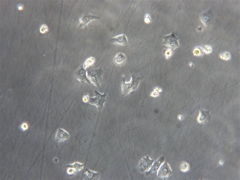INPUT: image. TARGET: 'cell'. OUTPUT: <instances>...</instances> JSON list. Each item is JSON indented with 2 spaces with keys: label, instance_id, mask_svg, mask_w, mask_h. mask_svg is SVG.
<instances>
[{
  "label": "cell",
  "instance_id": "obj_13",
  "mask_svg": "<svg viewBox=\"0 0 240 180\" xmlns=\"http://www.w3.org/2000/svg\"><path fill=\"white\" fill-rule=\"evenodd\" d=\"M100 173L99 172H94L93 171L86 169L84 174V179L85 180H98L100 179Z\"/></svg>",
  "mask_w": 240,
  "mask_h": 180
},
{
  "label": "cell",
  "instance_id": "obj_21",
  "mask_svg": "<svg viewBox=\"0 0 240 180\" xmlns=\"http://www.w3.org/2000/svg\"><path fill=\"white\" fill-rule=\"evenodd\" d=\"M219 57L222 60L227 61V60H230V58H231V55H230V53L228 52H223V53H221L219 55Z\"/></svg>",
  "mask_w": 240,
  "mask_h": 180
},
{
  "label": "cell",
  "instance_id": "obj_2",
  "mask_svg": "<svg viewBox=\"0 0 240 180\" xmlns=\"http://www.w3.org/2000/svg\"><path fill=\"white\" fill-rule=\"evenodd\" d=\"M95 97L89 98V103L92 105H95L99 111H101L104 107V103L107 99V95L105 93L102 94L96 90L94 91Z\"/></svg>",
  "mask_w": 240,
  "mask_h": 180
},
{
  "label": "cell",
  "instance_id": "obj_25",
  "mask_svg": "<svg viewBox=\"0 0 240 180\" xmlns=\"http://www.w3.org/2000/svg\"><path fill=\"white\" fill-rule=\"evenodd\" d=\"M145 21L146 24H149L151 22V18L149 14L145 15Z\"/></svg>",
  "mask_w": 240,
  "mask_h": 180
},
{
  "label": "cell",
  "instance_id": "obj_15",
  "mask_svg": "<svg viewBox=\"0 0 240 180\" xmlns=\"http://www.w3.org/2000/svg\"><path fill=\"white\" fill-rule=\"evenodd\" d=\"M126 61V56L122 52H120L115 56L114 60V62L115 65L121 66L125 64Z\"/></svg>",
  "mask_w": 240,
  "mask_h": 180
},
{
  "label": "cell",
  "instance_id": "obj_4",
  "mask_svg": "<svg viewBox=\"0 0 240 180\" xmlns=\"http://www.w3.org/2000/svg\"><path fill=\"white\" fill-rule=\"evenodd\" d=\"M163 44L172 50H174L179 46L178 39L175 36L174 33L164 37Z\"/></svg>",
  "mask_w": 240,
  "mask_h": 180
},
{
  "label": "cell",
  "instance_id": "obj_3",
  "mask_svg": "<svg viewBox=\"0 0 240 180\" xmlns=\"http://www.w3.org/2000/svg\"><path fill=\"white\" fill-rule=\"evenodd\" d=\"M102 71L100 69H96L87 73V77L90 81L97 87L100 86L102 81Z\"/></svg>",
  "mask_w": 240,
  "mask_h": 180
},
{
  "label": "cell",
  "instance_id": "obj_8",
  "mask_svg": "<svg viewBox=\"0 0 240 180\" xmlns=\"http://www.w3.org/2000/svg\"><path fill=\"white\" fill-rule=\"evenodd\" d=\"M75 76L77 79L81 83L84 82H87V83L90 84V81L88 78L87 74V71L86 69L84 68L83 66H82L76 71L75 73Z\"/></svg>",
  "mask_w": 240,
  "mask_h": 180
},
{
  "label": "cell",
  "instance_id": "obj_29",
  "mask_svg": "<svg viewBox=\"0 0 240 180\" xmlns=\"http://www.w3.org/2000/svg\"><path fill=\"white\" fill-rule=\"evenodd\" d=\"M198 29H199V30L200 31V32H201L202 31V27H199L198 28Z\"/></svg>",
  "mask_w": 240,
  "mask_h": 180
},
{
  "label": "cell",
  "instance_id": "obj_22",
  "mask_svg": "<svg viewBox=\"0 0 240 180\" xmlns=\"http://www.w3.org/2000/svg\"><path fill=\"white\" fill-rule=\"evenodd\" d=\"M193 54H194V56H203V51L200 48H196L193 50Z\"/></svg>",
  "mask_w": 240,
  "mask_h": 180
},
{
  "label": "cell",
  "instance_id": "obj_30",
  "mask_svg": "<svg viewBox=\"0 0 240 180\" xmlns=\"http://www.w3.org/2000/svg\"><path fill=\"white\" fill-rule=\"evenodd\" d=\"M189 66H191V67L194 66V65L191 62H190V64H189Z\"/></svg>",
  "mask_w": 240,
  "mask_h": 180
},
{
  "label": "cell",
  "instance_id": "obj_11",
  "mask_svg": "<svg viewBox=\"0 0 240 180\" xmlns=\"http://www.w3.org/2000/svg\"><path fill=\"white\" fill-rule=\"evenodd\" d=\"M110 41V43H113V44L120 45H126L128 43L127 39L125 34L120 35V36H117L115 37L111 38Z\"/></svg>",
  "mask_w": 240,
  "mask_h": 180
},
{
  "label": "cell",
  "instance_id": "obj_24",
  "mask_svg": "<svg viewBox=\"0 0 240 180\" xmlns=\"http://www.w3.org/2000/svg\"><path fill=\"white\" fill-rule=\"evenodd\" d=\"M48 28L47 26L44 24V25H42L41 27H40V31L41 33L44 34L48 31Z\"/></svg>",
  "mask_w": 240,
  "mask_h": 180
},
{
  "label": "cell",
  "instance_id": "obj_19",
  "mask_svg": "<svg viewBox=\"0 0 240 180\" xmlns=\"http://www.w3.org/2000/svg\"><path fill=\"white\" fill-rule=\"evenodd\" d=\"M201 48L202 49V51L205 53L206 54H207V55L211 53L212 51V48L210 45L203 46L201 47Z\"/></svg>",
  "mask_w": 240,
  "mask_h": 180
},
{
  "label": "cell",
  "instance_id": "obj_9",
  "mask_svg": "<svg viewBox=\"0 0 240 180\" xmlns=\"http://www.w3.org/2000/svg\"><path fill=\"white\" fill-rule=\"evenodd\" d=\"M95 19H100V17L94 16L93 15L88 14L80 18L79 19L80 23V28H83L87 26L88 24L91 21Z\"/></svg>",
  "mask_w": 240,
  "mask_h": 180
},
{
  "label": "cell",
  "instance_id": "obj_5",
  "mask_svg": "<svg viewBox=\"0 0 240 180\" xmlns=\"http://www.w3.org/2000/svg\"><path fill=\"white\" fill-rule=\"evenodd\" d=\"M165 160V157L164 156H161L159 158L154 162L153 165L149 171H146V175L147 177H154L157 175L158 171L159 170L160 167L163 163Z\"/></svg>",
  "mask_w": 240,
  "mask_h": 180
},
{
  "label": "cell",
  "instance_id": "obj_6",
  "mask_svg": "<svg viewBox=\"0 0 240 180\" xmlns=\"http://www.w3.org/2000/svg\"><path fill=\"white\" fill-rule=\"evenodd\" d=\"M154 162V159H151L149 156L142 158L139 164V171L143 172L150 170Z\"/></svg>",
  "mask_w": 240,
  "mask_h": 180
},
{
  "label": "cell",
  "instance_id": "obj_1",
  "mask_svg": "<svg viewBox=\"0 0 240 180\" xmlns=\"http://www.w3.org/2000/svg\"><path fill=\"white\" fill-rule=\"evenodd\" d=\"M141 79L140 77L132 76L131 81L128 83H126L125 82L124 78H123V82H122V88H121L123 95H127L129 93L137 89Z\"/></svg>",
  "mask_w": 240,
  "mask_h": 180
},
{
  "label": "cell",
  "instance_id": "obj_27",
  "mask_svg": "<svg viewBox=\"0 0 240 180\" xmlns=\"http://www.w3.org/2000/svg\"><path fill=\"white\" fill-rule=\"evenodd\" d=\"M21 128L23 130H27L28 129V125L26 123H23L21 126Z\"/></svg>",
  "mask_w": 240,
  "mask_h": 180
},
{
  "label": "cell",
  "instance_id": "obj_12",
  "mask_svg": "<svg viewBox=\"0 0 240 180\" xmlns=\"http://www.w3.org/2000/svg\"><path fill=\"white\" fill-rule=\"evenodd\" d=\"M211 10L207 11L206 12H203L201 14L200 19L203 24L207 27L211 24Z\"/></svg>",
  "mask_w": 240,
  "mask_h": 180
},
{
  "label": "cell",
  "instance_id": "obj_18",
  "mask_svg": "<svg viewBox=\"0 0 240 180\" xmlns=\"http://www.w3.org/2000/svg\"><path fill=\"white\" fill-rule=\"evenodd\" d=\"M180 170L182 172H187L190 170V166L189 164L186 162H182L180 164Z\"/></svg>",
  "mask_w": 240,
  "mask_h": 180
},
{
  "label": "cell",
  "instance_id": "obj_20",
  "mask_svg": "<svg viewBox=\"0 0 240 180\" xmlns=\"http://www.w3.org/2000/svg\"><path fill=\"white\" fill-rule=\"evenodd\" d=\"M162 92V89L160 88L159 87H156L154 89L153 93H151V96L153 98H157L159 95L160 93Z\"/></svg>",
  "mask_w": 240,
  "mask_h": 180
},
{
  "label": "cell",
  "instance_id": "obj_14",
  "mask_svg": "<svg viewBox=\"0 0 240 180\" xmlns=\"http://www.w3.org/2000/svg\"><path fill=\"white\" fill-rule=\"evenodd\" d=\"M69 134L63 129H59L56 135V140L57 142H63L69 139Z\"/></svg>",
  "mask_w": 240,
  "mask_h": 180
},
{
  "label": "cell",
  "instance_id": "obj_16",
  "mask_svg": "<svg viewBox=\"0 0 240 180\" xmlns=\"http://www.w3.org/2000/svg\"><path fill=\"white\" fill-rule=\"evenodd\" d=\"M210 115L209 111L201 109L200 110V113L197 118V121L199 123H202L204 122Z\"/></svg>",
  "mask_w": 240,
  "mask_h": 180
},
{
  "label": "cell",
  "instance_id": "obj_7",
  "mask_svg": "<svg viewBox=\"0 0 240 180\" xmlns=\"http://www.w3.org/2000/svg\"><path fill=\"white\" fill-rule=\"evenodd\" d=\"M172 174V171L171 170L170 166L167 162H164L160 167L157 173V176L158 177L166 179L167 177L170 176Z\"/></svg>",
  "mask_w": 240,
  "mask_h": 180
},
{
  "label": "cell",
  "instance_id": "obj_28",
  "mask_svg": "<svg viewBox=\"0 0 240 180\" xmlns=\"http://www.w3.org/2000/svg\"><path fill=\"white\" fill-rule=\"evenodd\" d=\"M178 119H179L180 120H182V116L181 115H179L178 116Z\"/></svg>",
  "mask_w": 240,
  "mask_h": 180
},
{
  "label": "cell",
  "instance_id": "obj_17",
  "mask_svg": "<svg viewBox=\"0 0 240 180\" xmlns=\"http://www.w3.org/2000/svg\"><path fill=\"white\" fill-rule=\"evenodd\" d=\"M95 58H93V57H90L85 61L83 66L85 69H86L89 66H91L92 65H93L95 62Z\"/></svg>",
  "mask_w": 240,
  "mask_h": 180
},
{
  "label": "cell",
  "instance_id": "obj_10",
  "mask_svg": "<svg viewBox=\"0 0 240 180\" xmlns=\"http://www.w3.org/2000/svg\"><path fill=\"white\" fill-rule=\"evenodd\" d=\"M85 165V164H81L77 162H74V164L68 165L66 166L68 167V172L70 175L73 174L77 172L82 170Z\"/></svg>",
  "mask_w": 240,
  "mask_h": 180
},
{
  "label": "cell",
  "instance_id": "obj_23",
  "mask_svg": "<svg viewBox=\"0 0 240 180\" xmlns=\"http://www.w3.org/2000/svg\"><path fill=\"white\" fill-rule=\"evenodd\" d=\"M173 53L172 50L171 49H167L165 52V57L167 59L170 58L173 56Z\"/></svg>",
  "mask_w": 240,
  "mask_h": 180
},
{
  "label": "cell",
  "instance_id": "obj_26",
  "mask_svg": "<svg viewBox=\"0 0 240 180\" xmlns=\"http://www.w3.org/2000/svg\"><path fill=\"white\" fill-rule=\"evenodd\" d=\"M89 98H89V95L87 94L83 98V101L85 103H87V102H89Z\"/></svg>",
  "mask_w": 240,
  "mask_h": 180
}]
</instances>
